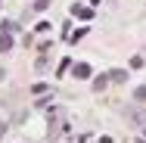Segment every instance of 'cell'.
<instances>
[{"label":"cell","mask_w":146,"mask_h":143,"mask_svg":"<svg viewBox=\"0 0 146 143\" xmlns=\"http://www.w3.org/2000/svg\"><path fill=\"white\" fill-rule=\"evenodd\" d=\"M72 13H75V16H81V19H93V9H90V6H78V3H75V6H72Z\"/></svg>","instance_id":"1"},{"label":"cell","mask_w":146,"mask_h":143,"mask_svg":"<svg viewBox=\"0 0 146 143\" xmlns=\"http://www.w3.org/2000/svg\"><path fill=\"white\" fill-rule=\"evenodd\" d=\"M72 72H75V78H90V65H84V62H78Z\"/></svg>","instance_id":"2"},{"label":"cell","mask_w":146,"mask_h":143,"mask_svg":"<svg viewBox=\"0 0 146 143\" xmlns=\"http://www.w3.org/2000/svg\"><path fill=\"white\" fill-rule=\"evenodd\" d=\"M109 78H112V81H127V72H121V69H115V72H112Z\"/></svg>","instance_id":"3"},{"label":"cell","mask_w":146,"mask_h":143,"mask_svg":"<svg viewBox=\"0 0 146 143\" xmlns=\"http://www.w3.org/2000/svg\"><path fill=\"white\" fill-rule=\"evenodd\" d=\"M84 34H90V31H87V28H78L75 34H72V37H68V41H78V37H84Z\"/></svg>","instance_id":"4"},{"label":"cell","mask_w":146,"mask_h":143,"mask_svg":"<svg viewBox=\"0 0 146 143\" xmlns=\"http://www.w3.org/2000/svg\"><path fill=\"white\" fill-rule=\"evenodd\" d=\"M9 44H13L9 37H0V50H9Z\"/></svg>","instance_id":"5"},{"label":"cell","mask_w":146,"mask_h":143,"mask_svg":"<svg viewBox=\"0 0 146 143\" xmlns=\"http://www.w3.org/2000/svg\"><path fill=\"white\" fill-rule=\"evenodd\" d=\"M137 100H146V87H137Z\"/></svg>","instance_id":"6"}]
</instances>
